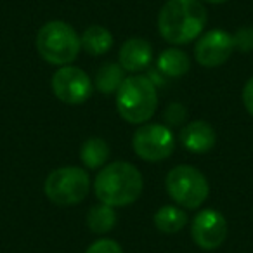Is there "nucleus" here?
<instances>
[{"instance_id":"3","label":"nucleus","mask_w":253,"mask_h":253,"mask_svg":"<svg viewBox=\"0 0 253 253\" xmlns=\"http://www.w3.org/2000/svg\"><path fill=\"white\" fill-rule=\"evenodd\" d=\"M158 92L144 75H132L123 80L116 90V109L125 122L132 125L146 123L156 111Z\"/></svg>"},{"instance_id":"16","label":"nucleus","mask_w":253,"mask_h":253,"mask_svg":"<svg viewBox=\"0 0 253 253\" xmlns=\"http://www.w3.org/2000/svg\"><path fill=\"white\" fill-rule=\"evenodd\" d=\"M109 158V146L104 139L90 137L82 144L80 148V160L87 169L95 170L104 167Z\"/></svg>"},{"instance_id":"13","label":"nucleus","mask_w":253,"mask_h":253,"mask_svg":"<svg viewBox=\"0 0 253 253\" xmlns=\"http://www.w3.org/2000/svg\"><path fill=\"white\" fill-rule=\"evenodd\" d=\"M80 42L82 49H85V52L97 57L109 52V49L113 47V35L106 26L94 25L82 33Z\"/></svg>"},{"instance_id":"10","label":"nucleus","mask_w":253,"mask_h":253,"mask_svg":"<svg viewBox=\"0 0 253 253\" xmlns=\"http://www.w3.org/2000/svg\"><path fill=\"white\" fill-rule=\"evenodd\" d=\"M234 52L232 35L220 28L207 32L194 47V57L205 68H217L227 63Z\"/></svg>"},{"instance_id":"9","label":"nucleus","mask_w":253,"mask_h":253,"mask_svg":"<svg viewBox=\"0 0 253 253\" xmlns=\"http://www.w3.org/2000/svg\"><path fill=\"white\" fill-rule=\"evenodd\" d=\"M191 238L201 250H217L227 238V222L220 211L207 208L196 213L191 224Z\"/></svg>"},{"instance_id":"6","label":"nucleus","mask_w":253,"mask_h":253,"mask_svg":"<svg viewBox=\"0 0 253 253\" xmlns=\"http://www.w3.org/2000/svg\"><path fill=\"white\" fill-rule=\"evenodd\" d=\"M43 191L52 203L59 207H71L85 200L90 191V179L80 167H63L49 173Z\"/></svg>"},{"instance_id":"11","label":"nucleus","mask_w":253,"mask_h":253,"mask_svg":"<svg viewBox=\"0 0 253 253\" xmlns=\"http://www.w3.org/2000/svg\"><path fill=\"white\" fill-rule=\"evenodd\" d=\"M180 142L182 146L191 153L196 155H205L208 153L217 142V134H215L213 126L203 120L187 123L180 132Z\"/></svg>"},{"instance_id":"22","label":"nucleus","mask_w":253,"mask_h":253,"mask_svg":"<svg viewBox=\"0 0 253 253\" xmlns=\"http://www.w3.org/2000/svg\"><path fill=\"white\" fill-rule=\"evenodd\" d=\"M205 2H208V4H225L229 0H205Z\"/></svg>"},{"instance_id":"15","label":"nucleus","mask_w":253,"mask_h":253,"mask_svg":"<svg viewBox=\"0 0 253 253\" xmlns=\"http://www.w3.org/2000/svg\"><path fill=\"white\" fill-rule=\"evenodd\" d=\"M153 222L158 231L165 232V234H175V232L182 231L184 225L187 224V215L180 207L165 205L155 213Z\"/></svg>"},{"instance_id":"5","label":"nucleus","mask_w":253,"mask_h":253,"mask_svg":"<svg viewBox=\"0 0 253 253\" xmlns=\"http://www.w3.org/2000/svg\"><path fill=\"white\" fill-rule=\"evenodd\" d=\"M167 191L180 208H200L207 201L210 186L203 173L191 165H179L167 175Z\"/></svg>"},{"instance_id":"2","label":"nucleus","mask_w":253,"mask_h":253,"mask_svg":"<svg viewBox=\"0 0 253 253\" xmlns=\"http://www.w3.org/2000/svg\"><path fill=\"white\" fill-rule=\"evenodd\" d=\"M142 175L139 169L126 162H113L102 167L94 180V193L99 201L109 207H126L139 200L142 193Z\"/></svg>"},{"instance_id":"4","label":"nucleus","mask_w":253,"mask_h":253,"mask_svg":"<svg viewBox=\"0 0 253 253\" xmlns=\"http://www.w3.org/2000/svg\"><path fill=\"white\" fill-rule=\"evenodd\" d=\"M37 50L47 63L68 66L78 57L82 42L73 26L64 21H49L39 30Z\"/></svg>"},{"instance_id":"21","label":"nucleus","mask_w":253,"mask_h":253,"mask_svg":"<svg viewBox=\"0 0 253 253\" xmlns=\"http://www.w3.org/2000/svg\"><path fill=\"white\" fill-rule=\"evenodd\" d=\"M243 102H245L246 111L253 116V77L245 84V88H243Z\"/></svg>"},{"instance_id":"8","label":"nucleus","mask_w":253,"mask_h":253,"mask_svg":"<svg viewBox=\"0 0 253 253\" xmlns=\"http://www.w3.org/2000/svg\"><path fill=\"white\" fill-rule=\"evenodd\" d=\"M50 87H52L54 95L61 102L75 106L82 104L90 97L94 84L84 70L68 64V66H61L52 75Z\"/></svg>"},{"instance_id":"20","label":"nucleus","mask_w":253,"mask_h":253,"mask_svg":"<svg viewBox=\"0 0 253 253\" xmlns=\"http://www.w3.org/2000/svg\"><path fill=\"white\" fill-rule=\"evenodd\" d=\"M85 253H123V248L113 239H97L88 246Z\"/></svg>"},{"instance_id":"1","label":"nucleus","mask_w":253,"mask_h":253,"mask_svg":"<svg viewBox=\"0 0 253 253\" xmlns=\"http://www.w3.org/2000/svg\"><path fill=\"white\" fill-rule=\"evenodd\" d=\"M208 21L200 0H169L158 14L160 35L173 45H184L203 33Z\"/></svg>"},{"instance_id":"12","label":"nucleus","mask_w":253,"mask_h":253,"mask_svg":"<svg viewBox=\"0 0 253 253\" xmlns=\"http://www.w3.org/2000/svg\"><path fill=\"white\" fill-rule=\"evenodd\" d=\"M120 66L125 71L137 73L148 68L153 59V47L146 39H130L123 42L120 49Z\"/></svg>"},{"instance_id":"7","label":"nucleus","mask_w":253,"mask_h":253,"mask_svg":"<svg viewBox=\"0 0 253 253\" xmlns=\"http://www.w3.org/2000/svg\"><path fill=\"white\" fill-rule=\"evenodd\" d=\"M132 148L144 162H162L173 153L175 141L169 126L160 123H146L135 130Z\"/></svg>"},{"instance_id":"14","label":"nucleus","mask_w":253,"mask_h":253,"mask_svg":"<svg viewBox=\"0 0 253 253\" xmlns=\"http://www.w3.org/2000/svg\"><path fill=\"white\" fill-rule=\"evenodd\" d=\"M156 66H158V70L162 71L163 75H167V77L179 78L189 71L191 61L184 50L177 49V47H172V49H165L160 54L158 61H156Z\"/></svg>"},{"instance_id":"18","label":"nucleus","mask_w":253,"mask_h":253,"mask_svg":"<svg viewBox=\"0 0 253 253\" xmlns=\"http://www.w3.org/2000/svg\"><path fill=\"white\" fill-rule=\"evenodd\" d=\"M87 225L94 234H106L116 225V211L109 205H95L87 213Z\"/></svg>"},{"instance_id":"19","label":"nucleus","mask_w":253,"mask_h":253,"mask_svg":"<svg viewBox=\"0 0 253 253\" xmlns=\"http://www.w3.org/2000/svg\"><path fill=\"white\" fill-rule=\"evenodd\" d=\"M232 42H234V49L241 50V52H250V50H253V28L252 26L239 28L238 32L232 35Z\"/></svg>"},{"instance_id":"17","label":"nucleus","mask_w":253,"mask_h":253,"mask_svg":"<svg viewBox=\"0 0 253 253\" xmlns=\"http://www.w3.org/2000/svg\"><path fill=\"white\" fill-rule=\"evenodd\" d=\"M125 70L116 63H106L97 70L94 78V87L101 94H113L125 80Z\"/></svg>"}]
</instances>
